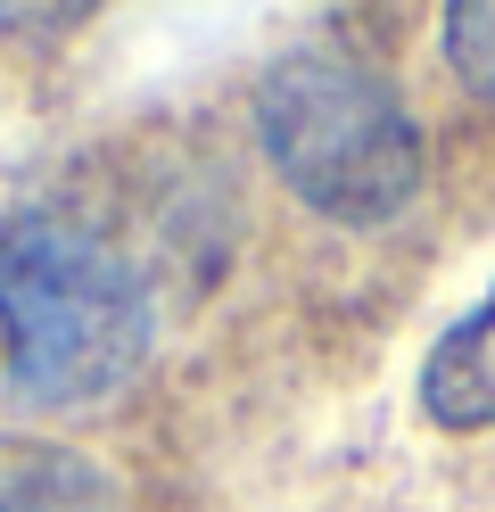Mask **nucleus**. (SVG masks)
Segmentation results:
<instances>
[{
	"mask_svg": "<svg viewBox=\"0 0 495 512\" xmlns=\"http://www.w3.org/2000/svg\"><path fill=\"white\" fill-rule=\"evenodd\" d=\"M0 331L33 413H91L141 380L157 314L116 240L66 207H17L0 215Z\"/></svg>",
	"mask_w": 495,
	"mask_h": 512,
	"instance_id": "f257e3e1",
	"label": "nucleus"
},
{
	"mask_svg": "<svg viewBox=\"0 0 495 512\" xmlns=\"http://www.w3.org/2000/svg\"><path fill=\"white\" fill-rule=\"evenodd\" d=\"M256 141L273 174L314 215L372 232L396 223L421 190V124L396 83L347 50H289L256 83Z\"/></svg>",
	"mask_w": 495,
	"mask_h": 512,
	"instance_id": "f03ea898",
	"label": "nucleus"
},
{
	"mask_svg": "<svg viewBox=\"0 0 495 512\" xmlns=\"http://www.w3.org/2000/svg\"><path fill=\"white\" fill-rule=\"evenodd\" d=\"M421 413L438 430H495V290L446 323V339L421 364Z\"/></svg>",
	"mask_w": 495,
	"mask_h": 512,
	"instance_id": "7ed1b4c3",
	"label": "nucleus"
},
{
	"mask_svg": "<svg viewBox=\"0 0 495 512\" xmlns=\"http://www.w3.org/2000/svg\"><path fill=\"white\" fill-rule=\"evenodd\" d=\"M438 42H446V67L495 108V0H446Z\"/></svg>",
	"mask_w": 495,
	"mask_h": 512,
	"instance_id": "20e7f679",
	"label": "nucleus"
},
{
	"mask_svg": "<svg viewBox=\"0 0 495 512\" xmlns=\"http://www.w3.org/2000/svg\"><path fill=\"white\" fill-rule=\"evenodd\" d=\"M99 9H108V0H0V34L17 50H58V42H75Z\"/></svg>",
	"mask_w": 495,
	"mask_h": 512,
	"instance_id": "39448f33",
	"label": "nucleus"
}]
</instances>
